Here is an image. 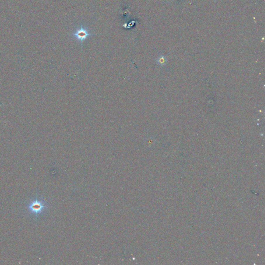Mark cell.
<instances>
[{"label": "cell", "instance_id": "6da1fadb", "mask_svg": "<svg viewBox=\"0 0 265 265\" xmlns=\"http://www.w3.org/2000/svg\"><path fill=\"white\" fill-rule=\"evenodd\" d=\"M27 208L30 213L37 218L38 215L43 213L47 209L48 207L43 200H41V198L36 197L34 200L30 202Z\"/></svg>", "mask_w": 265, "mask_h": 265}, {"label": "cell", "instance_id": "7a4b0ae2", "mask_svg": "<svg viewBox=\"0 0 265 265\" xmlns=\"http://www.w3.org/2000/svg\"><path fill=\"white\" fill-rule=\"evenodd\" d=\"M73 35L78 41L82 43L84 41H85L88 38V37L93 35V34L90 33L89 30L86 27H84V26L82 25L74 32Z\"/></svg>", "mask_w": 265, "mask_h": 265}, {"label": "cell", "instance_id": "3957f363", "mask_svg": "<svg viewBox=\"0 0 265 265\" xmlns=\"http://www.w3.org/2000/svg\"><path fill=\"white\" fill-rule=\"evenodd\" d=\"M157 61L160 64H163L165 61V58L163 56H161L160 57H159Z\"/></svg>", "mask_w": 265, "mask_h": 265}]
</instances>
